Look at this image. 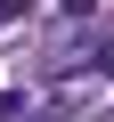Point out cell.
Segmentation results:
<instances>
[{"instance_id":"obj_2","label":"cell","mask_w":114,"mask_h":122,"mask_svg":"<svg viewBox=\"0 0 114 122\" xmlns=\"http://www.w3.org/2000/svg\"><path fill=\"white\" fill-rule=\"evenodd\" d=\"M8 16H25V0H0V25H8Z\"/></svg>"},{"instance_id":"obj_1","label":"cell","mask_w":114,"mask_h":122,"mask_svg":"<svg viewBox=\"0 0 114 122\" xmlns=\"http://www.w3.org/2000/svg\"><path fill=\"white\" fill-rule=\"evenodd\" d=\"M90 65H98V73H114V41H98V57H90Z\"/></svg>"}]
</instances>
